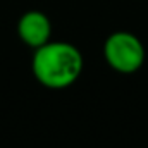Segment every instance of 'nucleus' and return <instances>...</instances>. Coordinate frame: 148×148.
I'll use <instances>...</instances> for the list:
<instances>
[{
  "label": "nucleus",
  "mask_w": 148,
  "mask_h": 148,
  "mask_svg": "<svg viewBox=\"0 0 148 148\" xmlns=\"http://www.w3.org/2000/svg\"><path fill=\"white\" fill-rule=\"evenodd\" d=\"M81 50L69 41H47L35 48L31 71L38 83L48 90H66L83 74Z\"/></svg>",
  "instance_id": "f257e3e1"
},
{
  "label": "nucleus",
  "mask_w": 148,
  "mask_h": 148,
  "mask_svg": "<svg viewBox=\"0 0 148 148\" xmlns=\"http://www.w3.org/2000/svg\"><path fill=\"white\" fill-rule=\"evenodd\" d=\"M103 60L119 74H134L145 64V45L131 31H114L103 41Z\"/></svg>",
  "instance_id": "f03ea898"
},
{
  "label": "nucleus",
  "mask_w": 148,
  "mask_h": 148,
  "mask_svg": "<svg viewBox=\"0 0 148 148\" xmlns=\"http://www.w3.org/2000/svg\"><path fill=\"white\" fill-rule=\"evenodd\" d=\"M17 36L33 50L50 41L52 23L41 10H28L17 21Z\"/></svg>",
  "instance_id": "7ed1b4c3"
}]
</instances>
